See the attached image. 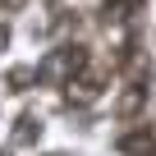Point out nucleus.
Listing matches in <instances>:
<instances>
[{
    "instance_id": "1",
    "label": "nucleus",
    "mask_w": 156,
    "mask_h": 156,
    "mask_svg": "<svg viewBox=\"0 0 156 156\" xmlns=\"http://www.w3.org/2000/svg\"><path fill=\"white\" fill-rule=\"evenodd\" d=\"M87 64V51L83 46H60L46 64H37L32 73H37V83H51V87H69L73 83V73Z\"/></svg>"
},
{
    "instance_id": "2",
    "label": "nucleus",
    "mask_w": 156,
    "mask_h": 156,
    "mask_svg": "<svg viewBox=\"0 0 156 156\" xmlns=\"http://www.w3.org/2000/svg\"><path fill=\"white\" fill-rule=\"evenodd\" d=\"M124 156H156V133L142 124V129H129V133H119V142H115Z\"/></svg>"
},
{
    "instance_id": "3",
    "label": "nucleus",
    "mask_w": 156,
    "mask_h": 156,
    "mask_svg": "<svg viewBox=\"0 0 156 156\" xmlns=\"http://www.w3.org/2000/svg\"><path fill=\"white\" fill-rule=\"evenodd\" d=\"M32 138H41V124H37L32 115H23L19 129H14V142H32Z\"/></svg>"
},
{
    "instance_id": "4",
    "label": "nucleus",
    "mask_w": 156,
    "mask_h": 156,
    "mask_svg": "<svg viewBox=\"0 0 156 156\" xmlns=\"http://www.w3.org/2000/svg\"><path fill=\"white\" fill-rule=\"evenodd\" d=\"M5 41H9V28H5V23H0V51H5Z\"/></svg>"
}]
</instances>
